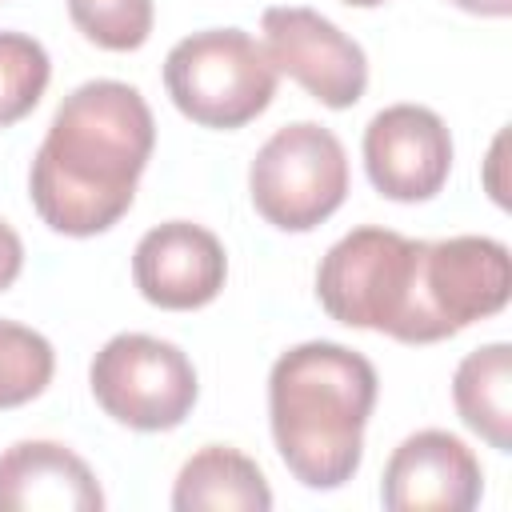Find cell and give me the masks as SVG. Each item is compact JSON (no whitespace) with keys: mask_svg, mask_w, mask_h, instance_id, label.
I'll use <instances>...</instances> for the list:
<instances>
[{"mask_svg":"<svg viewBox=\"0 0 512 512\" xmlns=\"http://www.w3.org/2000/svg\"><path fill=\"white\" fill-rule=\"evenodd\" d=\"M52 64L40 40L24 32H0V128L24 120L44 88H48Z\"/></svg>","mask_w":512,"mask_h":512,"instance_id":"15","label":"cell"},{"mask_svg":"<svg viewBox=\"0 0 512 512\" xmlns=\"http://www.w3.org/2000/svg\"><path fill=\"white\" fill-rule=\"evenodd\" d=\"M344 4H352V8H376V4H384V0H344Z\"/></svg>","mask_w":512,"mask_h":512,"instance_id":"19","label":"cell"},{"mask_svg":"<svg viewBox=\"0 0 512 512\" xmlns=\"http://www.w3.org/2000/svg\"><path fill=\"white\" fill-rule=\"evenodd\" d=\"M484 472L472 448L440 428H424L388 456L380 500L392 512H468L480 504Z\"/></svg>","mask_w":512,"mask_h":512,"instance_id":"9","label":"cell"},{"mask_svg":"<svg viewBox=\"0 0 512 512\" xmlns=\"http://www.w3.org/2000/svg\"><path fill=\"white\" fill-rule=\"evenodd\" d=\"M460 420L496 452L512 448V348L504 340L468 352L452 376Z\"/></svg>","mask_w":512,"mask_h":512,"instance_id":"13","label":"cell"},{"mask_svg":"<svg viewBox=\"0 0 512 512\" xmlns=\"http://www.w3.org/2000/svg\"><path fill=\"white\" fill-rule=\"evenodd\" d=\"M152 144L156 120L132 84H80L56 108L28 172L36 216L60 236L108 232L132 208Z\"/></svg>","mask_w":512,"mask_h":512,"instance_id":"1","label":"cell"},{"mask_svg":"<svg viewBox=\"0 0 512 512\" xmlns=\"http://www.w3.org/2000/svg\"><path fill=\"white\" fill-rule=\"evenodd\" d=\"M320 308L348 324L384 332L400 344H432L424 312V240L392 228H352L316 268Z\"/></svg>","mask_w":512,"mask_h":512,"instance_id":"3","label":"cell"},{"mask_svg":"<svg viewBox=\"0 0 512 512\" xmlns=\"http://www.w3.org/2000/svg\"><path fill=\"white\" fill-rule=\"evenodd\" d=\"M264 52L276 72L292 76L324 108H352L368 88L364 48L312 8L276 4L260 16Z\"/></svg>","mask_w":512,"mask_h":512,"instance_id":"7","label":"cell"},{"mask_svg":"<svg viewBox=\"0 0 512 512\" xmlns=\"http://www.w3.org/2000/svg\"><path fill=\"white\" fill-rule=\"evenodd\" d=\"M176 512H268L272 488L256 460L228 444H208L192 460H184L176 488Z\"/></svg>","mask_w":512,"mask_h":512,"instance_id":"12","label":"cell"},{"mask_svg":"<svg viewBox=\"0 0 512 512\" xmlns=\"http://www.w3.org/2000/svg\"><path fill=\"white\" fill-rule=\"evenodd\" d=\"M376 388V368L332 340L296 344L272 364V440L304 488H340L356 476Z\"/></svg>","mask_w":512,"mask_h":512,"instance_id":"2","label":"cell"},{"mask_svg":"<svg viewBox=\"0 0 512 512\" xmlns=\"http://www.w3.org/2000/svg\"><path fill=\"white\" fill-rule=\"evenodd\" d=\"M20 268H24V244H20L16 228L0 220V292L16 284Z\"/></svg>","mask_w":512,"mask_h":512,"instance_id":"17","label":"cell"},{"mask_svg":"<svg viewBox=\"0 0 512 512\" xmlns=\"http://www.w3.org/2000/svg\"><path fill=\"white\" fill-rule=\"evenodd\" d=\"M224 276V244L192 220H168L148 228L132 252V280L140 296L168 312H192L212 304L224 288Z\"/></svg>","mask_w":512,"mask_h":512,"instance_id":"10","label":"cell"},{"mask_svg":"<svg viewBox=\"0 0 512 512\" xmlns=\"http://www.w3.org/2000/svg\"><path fill=\"white\" fill-rule=\"evenodd\" d=\"M52 344L12 320H0V408H20L36 400L52 380Z\"/></svg>","mask_w":512,"mask_h":512,"instance_id":"14","label":"cell"},{"mask_svg":"<svg viewBox=\"0 0 512 512\" xmlns=\"http://www.w3.org/2000/svg\"><path fill=\"white\" fill-rule=\"evenodd\" d=\"M280 72L264 44L244 28H204L184 36L164 60V88L172 104L200 128H244L276 96Z\"/></svg>","mask_w":512,"mask_h":512,"instance_id":"4","label":"cell"},{"mask_svg":"<svg viewBox=\"0 0 512 512\" xmlns=\"http://www.w3.org/2000/svg\"><path fill=\"white\" fill-rule=\"evenodd\" d=\"M84 40L108 52H132L152 36V0H68Z\"/></svg>","mask_w":512,"mask_h":512,"instance_id":"16","label":"cell"},{"mask_svg":"<svg viewBox=\"0 0 512 512\" xmlns=\"http://www.w3.org/2000/svg\"><path fill=\"white\" fill-rule=\"evenodd\" d=\"M364 168L388 200H432L452 172V136L432 108L392 104L364 128Z\"/></svg>","mask_w":512,"mask_h":512,"instance_id":"8","label":"cell"},{"mask_svg":"<svg viewBox=\"0 0 512 512\" xmlns=\"http://www.w3.org/2000/svg\"><path fill=\"white\" fill-rule=\"evenodd\" d=\"M92 468L56 440H20L0 452V512H100Z\"/></svg>","mask_w":512,"mask_h":512,"instance_id":"11","label":"cell"},{"mask_svg":"<svg viewBox=\"0 0 512 512\" xmlns=\"http://www.w3.org/2000/svg\"><path fill=\"white\" fill-rule=\"evenodd\" d=\"M252 208L280 232H312L348 196V156L336 132L312 120L276 128L248 168Z\"/></svg>","mask_w":512,"mask_h":512,"instance_id":"5","label":"cell"},{"mask_svg":"<svg viewBox=\"0 0 512 512\" xmlns=\"http://www.w3.org/2000/svg\"><path fill=\"white\" fill-rule=\"evenodd\" d=\"M88 384L96 404L136 432H168L184 424L200 392L192 360L172 340L144 332L112 336L92 356Z\"/></svg>","mask_w":512,"mask_h":512,"instance_id":"6","label":"cell"},{"mask_svg":"<svg viewBox=\"0 0 512 512\" xmlns=\"http://www.w3.org/2000/svg\"><path fill=\"white\" fill-rule=\"evenodd\" d=\"M472 16H508L512 12V0H448Z\"/></svg>","mask_w":512,"mask_h":512,"instance_id":"18","label":"cell"}]
</instances>
